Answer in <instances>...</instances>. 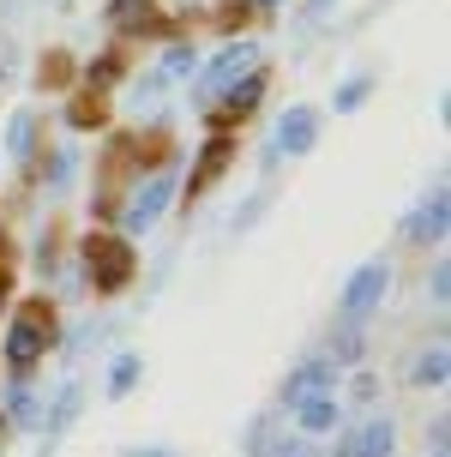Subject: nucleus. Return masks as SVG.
<instances>
[{
	"label": "nucleus",
	"instance_id": "nucleus-20",
	"mask_svg": "<svg viewBox=\"0 0 451 457\" xmlns=\"http://www.w3.org/2000/svg\"><path fill=\"white\" fill-rule=\"evenodd\" d=\"M169 72H193V48H169V61H163V79Z\"/></svg>",
	"mask_w": 451,
	"mask_h": 457
},
{
	"label": "nucleus",
	"instance_id": "nucleus-17",
	"mask_svg": "<svg viewBox=\"0 0 451 457\" xmlns=\"http://www.w3.org/2000/svg\"><path fill=\"white\" fill-rule=\"evenodd\" d=\"M72 410H79V386H67V391H61V397H54V415H48V428L61 434V428H67V421H72Z\"/></svg>",
	"mask_w": 451,
	"mask_h": 457
},
{
	"label": "nucleus",
	"instance_id": "nucleus-1",
	"mask_svg": "<svg viewBox=\"0 0 451 457\" xmlns=\"http://www.w3.org/2000/svg\"><path fill=\"white\" fill-rule=\"evenodd\" d=\"M259 61H265V48H259V43H229L223 54H217V61L205 67V85H199V91H205V96L235 91V85H241L247 72H259Z\"/></svg>",
	"mask_w": 451,
	"mask_h": 457
},
{
	"label": "nucleus",
	"instance_id": "nucleus-23",
	"mask_svg": "<svg viewBox=\"0 0 451 457\" xmlns=\"http://www.w3.org/2000/svg\"><path fill=\"white\" fill-rule=\"evenodd\" d=\"M325 6H331V0H307V19H313V12H325Z\"/></svg>",
	"mask_w": 451,
	"mask_h": 457
},
{
	"label": "nucleus",
	"instance_id": "nucleus-9",
	"mask_svg": "<svg viewBox=\"0 0 451 457\" xmlns=\"http://www.w3.org/2000/svg\"><path fill=\"white\" fill-rule=\"evenodd\" d=\"M338 386V367H325V361H307V367H295L289 379H283V403H301V397H319V391H331Z\"/></svg>",
	"mask_w": 451,
	"mask_h": 457
},
{
	"label": "nucleus",
	"instance_id": "nucleus-24",
	"mask_svg": "<svg viewBox=\"0 0 451 457\" xmlns=\"http://www.w3.org/2000/svg\"><path fill=\"white\" fill-rule=\"evenodd\" d=\"M127 457H169V452H127Z\"/></svg>",
	"mask_w": 451,
	"mask_h": 457
},
{
	"label": "nucleus",
	"instance_id": "nucleus-15",
	"mask_svg": "<svg viewBox=\"0 0 451 457\" xmlns=\"http://www.w3.org/2000/svg\"><path fill=\"white\" fill-rule=\"evenodd\" d=\"M253 457H283V439H277V421H259V428H253Z\"/></svg>",
	"mask_w": 451,
	"mask_h": 457
},
{
	"label": "nucleus",
	"instance_id": "nucleus-3",
	"mask_svg": "<svg viewBox=\"0 0 451 457\" xmlns=\"http://www.w3.org/2000/svg\"><path fill=\"white\" fill-rule=\"evenodd\" d=\"M175 199V175H151V181L138 187L133 199H127V211H121V228L127 235H145V228L163 217V205Z\"/></svg>",
	"mask_w": 451,
	"mask_h": 457
},
{
	"label": "nucleus",
	"instance_id": "nucleus-12",
	"mask_svg": "<svg viewBox=\"0 0 451 457\" xmlns=\"http://www.w3.org/2000/svg\"><path fill=\"white\" fill-rule=\"evenodd\" d=\"M409 379H415V386H446V349H428V355L415 361Z\"/></svg>",
	"mask_w": 451,
	"mask_h": 457
},
{
	"label": "nucleus",
	"instance_id": "nucleus-4",
	"mask_svg": "<svg viewBox=\"0 0 451 457\" xmlns=\"http://www.w3.org/2000/svg\"><path fill=\"white\" fill-rule=\"evenodd\" d=\"M397 452V421L391 415H367L355 434L338 439V457H391Z\"/></svg>",
	"mask_w": 451,
	"mask_h": 457
},
{
	"label": "nucleus",
	"instance_id": "nucleus-10",
	"mask_svg": "<svg viewBox=\"0 0 451 457\" xmlns=\"http://www.w3.org/2000/svg\"><path fill=\"white\" fill-rule=\"evenodd\" d=\"M446 217H451V199L446 187H433V199L409 217V241H446Z\"/></svg>",
	"mask_w": 451,
	"mask_h": 457
},
{
	"label": "nucleus",
	"instance_id": "nucleus-5",
	"mask_svg": "<svg viewBox=\"0 0 451 457\" xmlns=\"http://www.w3.org/2000/svg\"><path fill=\"white\" fill-rule=\"evenodd\" d=\"M319 145V114L307 109V103H295V109H283V120H277V157H307Z\"/></svg>",
	"mask_w": 451,
	"mask_h": 457
},
{
	"label": "nucleus",
	"instance_id": "nucleus-18",
	"mask_svg": "<svg viewBox=\"0 0 451 457\" xmlns=\"http://www.w3.org/2000/svg\"><path fill=\"white\" fill-rule=\"evenodd\" d=\"M85 79H90V85H96V91H109L114 79H121V61H114V54H103V61H96V67H90Z\"/></svg>",
	"mask_w": 451,
	"mask_h": 457
},
{
	"label": "nucleus",
	"instance_id": "nucleus-8",
	"mask_svg": "<svg viewBox=\"0 0 451 457\" xmlns=\"http://www.w3.org/2000/svg\"><path fill=\"white\" fill-rule=\"evenodd\" d=\"M295 410V428H301V434H331V428H338L343 421V410H338V397H331V391H319V397H301V403H289Z\"/></svg>",
	"mask_w": 451,
	"mask_h": 457
},
{
	"label": "nucleus",
	"instance_id": "nucleus-11",
	"mask_svg": "<svg viewBox=\"0 0 451 457\" xmlns=\"http://www.w3.org/2000/svg\"><path fill=\"white\" fill-rule=\"evenodd\" d=\"M223 96H229V114H247L253 103L265 96V72H247V79H241L235 91H223Z\"/></svg>",
	"mask_w": 451,
	"mask_h": 457
},
{
	"label": "nucleus",
	"instance_id": "nucleus-22",
	"mask_svg": "<svg viewBox=\"0 0 451 457\" xmlns=\"http://www.w3.org/2000/svg\"><path fill=\"white\" fill-rule=\"evenodd\" d=\"M428 289H433V301H446V295H451V277H446V265H433V277H428Z\"/></svg>",
	"mask_w": 451,
	"mask_h": 457
},
{
	"label": "nucleus",
	"instance_id": "nucleus-21",
	"mask_svg": "<svg viewBox=\"0 0 451 457\" xmlns=\"http://www.w3.org/2000/svg\"><path fill=\"white\" fill-rule=\"evenodd\" d=\"M72 181V151H61V157H54V175H48V187H54V193H61V187Z\"/></svg>",
	"mask_w": 451,
	"mask_h": 457
},
{
	"label": "nucleus",
	"instance_id": "nucleus-25",
	"mask_svg": "<svg viewBox=\"0 0 451 457\" xmlns=\"http://www.w3.org/2000/svg\"><path fill=\"white\" fill-rule=\"evenodd\" d=\"M259 6H277V0H259Z\"/></svg>",
	"mask_w": 451,
	"mask_h": 457
},
{
	"label": "nucleus",
	"instance_id": "nucleus-2",
	"mask_svg": "<svg viewBox=\"0 0 451 457\" xmlns=\"http://www.w3.org/2000/svg\"><path fill=\"white\" fill-rule=\"evenodd\" d=\"M385 289H391V265H361L355 277H349V289H343V325H361L373 307L385 301Z\"/></svg>",
	"mask_w": 451,
	"mask_h": 457
},
{
	"label": "nucleus",
	"instance_id": "nucleus-19",
	"mask_svg": "<svg viewBox=\"0 0 451 457\" xmlns=\"http://www.w3.org/2000/svg\"><path fill=\"white\" fill-rule=\"evenodd\" d=\"M30 127H37L30 114H13V133H6V145H13L19 157H30Z\"/></svg>",
	"mask_w": 451,
	"mask_h": 457
},
{
	"label": "nucleus",
	"instance_id": "nucleus-7",
	"mask_svg": "<svg viewBox=\"0 0 451 457\" xmlns=\"http://www.w3.org/2000/svg\"><path fill=\"white\" fill-rule=\"evenodd\" d=\"M90 265H96V289H127V277H133V253H127V241L96 235V241H90Z\"/></svg>",
	"mask_w": 451,
	"mask_h": 457
},
{
	"label": "nucleus",
	"instance_id": "nucleus-13",
	"mask_svg": "<svg viewBox=\"0 0 451 457\" xmlns=\"http://www.w3.org/2000/svg\"><path fill=\"white\" fill-rule=\"evenodd\" d=\"M367 91H373V79H349V85H343V91L331 96V109H338V114L361 109V103H367Z\"/></svg>",
	"mask_w": 451,
	"mask_h": 457
},
{
	"label": "nucleus",
	"instance_id": "nucleus-16",
	"mask_svg": "<svg viewBox=\"0 0 451 457\" xmlns=\"http://www.w3.org/2000/svg\"><path fill=\"white\" fill-rule=\"evenodd\" d=\"M223 157H229V145H223V138H211V145H205V157H199V187H205V181H217Z\"/></svg>",
	"mask_w": 451,
	"mask_h": 457
},
{
	"label": "nucleus",
	"instance_id": "nucleus-14",
	"mask_svg": "<svg viewBox=\"0 0 451 457\" xmlns=\"http://www.w3.org/2000/svg\"><path fill=\"white\" fill-rule=\"evenodd\" d=\"M133 379H138V355H121V361H114V373H109V397H127V391H133Z\"/></svg>",
	"mask_w": 451,
	"mask_h": 457
},
{
	"label": "nucleus",
	"instance_id": "nucleus-6",
	"mask_svg": "<svg viewBox=\"0 0 451 457\" xmlns=\"http://www.w3.org/2000/svg\"><path fill=\"white\" fill-rule=\"evenodd\" d=\"M48 313L43 307H30V313H24L19 325H13V331H6V367H37V355H43V343H48Z\"/></svg>",
	"mask_w": 451,
	"mask_h": 457
}]
</instances>
